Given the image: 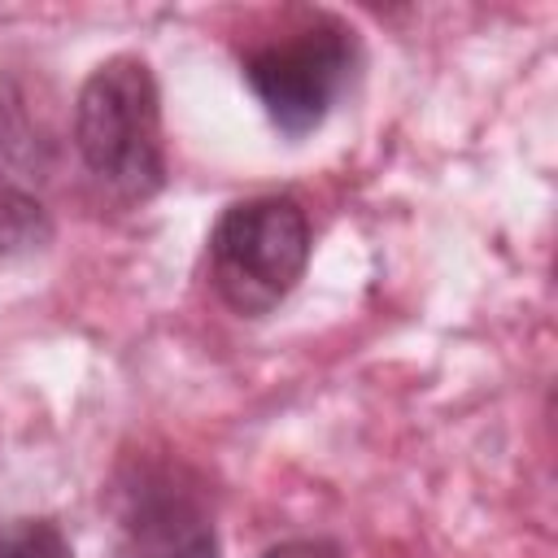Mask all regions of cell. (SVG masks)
Returning <instances> with one entry per match:
<instances>
[{"mask_svg":"<svg viewBox=\"0 0 558 558\" xmlns=\"http://www.w3.org/2000/svg\"><path fill=\"white\" fill-rule=\"evenodd\" d=\"M52 235V222L44 214V205L26 192L0 187V257L13 253H31Z\"/></svg>","mask_w":558,"mask_h":558,"instance_id":"obj_5","label":"cell"},{"mask_svg":"<svg viewBox=\"0 0 558 558\" xmlns=\"http://www.w3.org/2000/svg\"><path fill=\"white\" fill-rule=\"evenodd\" d=\"M74 148L87 174L122 205H144L166 187L161 92L144 57L118 52L83 78Z\"/></svg>","mask_w":558,"mask_h":558,"instance_id":"obj_1","label":"cell"},{"mask_svg":"<svg viewBox=\"0 0 558 558\" xmlns=\"http://www.w3.org/2000/svg\"><path fill=\"white\" fill-rule=\"evenodd\" d=\"M357 65V39L344 22L318 17L283 39H270L244 57V83L253 87L266 118L301 140L323 126L331 105L344 96Z\"/></svg>","mask_w":558,"mask_h":558,"instance_id":"obj_3","label":"cell"},{"mask_svg":"<svg viewBox=\"0 0 558 558\" xmlns=\"http://www.w3.org/2000/svg\"><path fill=\"white\" fill-rule=\"evenodd\" d=\"M0 558H74V549L52 519H17L0 536Z\"/></svg>","mask_w":558,"mask_h":558,"instance_id":"obj_6","label":"cell"},{"mask_svg":"<svg viewBox=\"0 0 558 558\" xmlns=\"http://www.w3.org/2000/svg\"><path fill=\"white\" fill-rule=\"evenodd\" d=\"M122 558H218L214 523L170 471L140 466L118 488Z\"/></svg>","mask_w":558,"mask_h":558,"instance_id":"obj_4","label":"cell"},{"mask_svg":"<svg viewBox=\"0 0 558 558\" xmlns=\"http://www.w3.org/2000/svg\"><path fill=\"white\" fill-rule=\"evenodd\" d=\"M310 266V218L292 196H248L222 209L209 231L214 292L240 314H270Z\"/></svg>","mask_w":558,"mask_h":558,"instance_id":"obj_2","label":"cell"},{"mask_svg":"<svg viewBox=\"0 0 558 558\" xmlns=\"http://www.w3.org/2000/svg\"><path fill=\"white\" fill-rule=\"evenodd\" d=\"M262 558H344V554H340V545H331V541L296 536V541H279V545H270Z\"/></svg>","mask_w":558,"mask_h":558,"instance_id":"obj_7","label":"cell"}]
</instances>
